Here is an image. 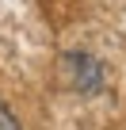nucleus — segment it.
I'll use <instances>...</instances> for the list:
<instances>
[{"label":"nucleus","mask_w":126,"mask_h":130,"mask_svg":"<svg viewBox=\"0 0 126 130\" xmlns=\"http://www.w3.org/2000/svg\"><path fill=\"white\" fill-rule=\"evenodd\" d=\"M0 130H19V122L8 115V107H4V103H0Z\"/></svg>","instance_id":"1"}]
</instances>
